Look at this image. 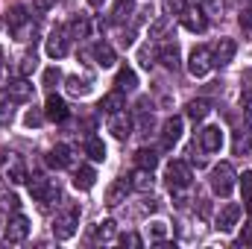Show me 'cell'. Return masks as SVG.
<instances>
[{"mask_svg": "<svg viewBox=\"0 0 252 249\" xmlns=\"http://www.w3.org/2000/svg\"><path fill=\"white\" fill-rule=\"evenodd\" d=\"M76 226H79V205L76 202H67L62 211L53 217V235L59 241H67L76 235Z\"/></svg>", "mask_w": 252, "mask_h": 249, "instance_id": "obj_1", "label": "cell"}, {"mask_svg": "<svg viewBox=\"0 0 252 249\" xmlns=\"http://www.w3.org/2000/svg\"><path fill=\"white\" fill-rule=\"evenodd\" d=\"M235 179H238V173L229 161H220L217 167H211V190L217 196H229L235 190Z\"/></svg>", "mask_w": 252, "mask_h": 249, "instance_id": "obj_2", "label": "cell"}, {"mask_svg": "<svg viewBox=\"0 0 252 249\" xmlns=\"http://www.w3.org/2000/svg\"><path fill=\"white\" fill-rule=\"evenodd\" d=\"M164 176H167V185H170V190H185V187H190V182H193L190 164H185V161H170Z\"/></svg>", "mask_w": 252, "mask_h": 249, "instance_id": "obj_3", "label": "cell"}, {"mask_svg": "<svg viewBox=\"0 0 252 249\" xmlns=\"http://www.w3.org/2000/svg\"><path fill=\"white\" fill-rule=\"evenodd\" d=\"M30 193H32V199L41 202L44 208H47L53 199H59V187L53 185L50 179H44V176H32V179H30Z\"/></svg>", "mask_w": 252, "mask_h": 249, "instance_id": "obj_4", "label": "cell"}, {"mask_svg": "<svg viewBox=\"0 0 252 249\" xmlns=\"http://www.w3.org/2000/svg\"><path fill=\"white\" fill-rule=\"evenodd\" d=\"M214 67V59H211V47H193L190 50V59H188V73L190 76H205L208 70Z\"/></svg>", "mask_w": 252, "mask_h": 249, "instance_id": "obj_5", "label": "cell"}, {"mask_svg": "<svg viewBox=\"0 0 252 249\" xmlns=\"http://www.w3.org/2000/svg\"><path fill=\"white\" fill-rule=\"evenodd\" d=\"M27 235H30V220H27L24 214H15V217L6 223V229H3L6 244H24Z\"/></svg>", "mask_w": 252, "mask_h": 249, "instance_id": "obj_6", "label": "cell"}, {"mask_svg": "<svg viewBox=\"0 0 252 249\" xmlns=\"http://www.w3.org/2000/svg\"><path fill=\"white\" fill-rule=\"evenodd\" d=\"M47 56L50 59H62L67 56V27H56L47 38Z\"/></svg>", "mask_w": 252, "mask_h": 249, "instance_id": "obj_7", "label": "cell"}, {"mask_svg": "<svg viewBox=\"0 0 252 249\" xmlns=\"http://www.w3.org/2000/svg\"><path fill=\"white\" fill-rule=\"evenodd\" d=\"M3 88H6V97H9L12 103H27V100L32 97V85L27 82V76H18V79L6 82Z\"/></svg>", "mask_w": 252, "mask_h": 249, "instance_id": "obj_8", "label": "cell"}, {"mask_svg": "<svg viewBox=\"0 0 252 249\" xmlns=\"http://www.w3.org/2000/svg\"><path fill=\"white\" fill-rule=\"evenodd\" d=\"M223 147V129L220 126H205L199 132V150L202 153H220Z\"/></svg>", "mask_w": 252, "mask_h": 249, "instance_id": "obj_9", "label": "cell"}, {"mask_svg": "<svg viewBox=\"0 0 252 249\" xmlns=\"http://www.w3.org/2000/svg\"><path fill=\"white\" fill-rule=\"evenodd\" d=\"M238 220H241V205H238V202H229V205H223L220 214H217V229H220V232H232V229L238 226Z\"/></svg>", "mask_w": 252, "mask_h": 249, "instance_id": "obj_10", "label": "cell"}, {"mask_svg": "<svg viewBox=\"0 0 252 249\" xmlns=\"http://www.w3.org/2000/svg\"><path fill=\"white\" fill-rule=\"evenodd\" d=\"M67 103H64L62 97H56V94H50L47 97V103H44V118L47 121H53V124H62V121H67Z\"/></svg>", "mask_w": 252, "mask_h": 249, "instance_id": "obj_11", "label": "cell"}, {"mask_svg": "<svg viewBox=\"0 0 252 249\" xmlns=\"http://www.w3.org/2000/svg\"><path fill=\"white\" fill-rule=\"evenodd\" d=\"M47 164H50V167H56V170L70 167V164H73V150H70L67 144H56V147L47 153Z\"/></svg>", "mask_w": 252, "mask_h": 249, "instance_id": "obj_12", "label": "cell"}, {"mask_svg": "<svg viewBox=\"0 0 252 249\" xmlns=\"http://www.w3.org/2000/svg\"><path fill=\"white\" fill-rule=\"evenodd\" d=\"M235 50H238V47H235V41H232V38H220V41H217V47L211 50L214 67H226V64L235 59Z\"/></svg>", "mask_w": 252, "mask_h": 249, "instance_id": "obj_13", "label": "cell"}, {"mask_svg": "<svg viewBox=\"0 0 252 249\" xmlns=\"http://www.w3.org/2000/svg\"><path fill=\"white\" fill-rule=\"evenodd\" d=\"M109 132H112L118 141H126V138L132 135V121H129V115H126V112L109 115Z\"/></svg>", "mask_w": 252, "mask_h": 249, "instance_id": "obj_14", "label": "cell"}, {"mask_svg": "<svg viewBox=\"0 0 252 249\" xmlns=\"http://www.w3.org/2000/svg\"><path fill=\"white\" fill-rule=\"evenodd\" d=\"M182 138V118H167L161 126V147L173 150V144Z\"/></svg>", "mask_w": 252, "mask_h": 249, "instance_id": "obj_15", "label": "cell"}, {"mask_svg": "<svg viewBox=\"0 0 252 249\" xmlns=\"http://www.w3.org/2000/svg\"><path fill=\"white\" fill-rule=\"evenodd\" d=\"M182 27L190 30V32H205L208 18H205L202 9H182Z\"/></svg>", "mask_w": 252, "mask_h": 249, "instance_id": "obj_16", "label": "cell"}, {"mask_svg": "<svg viewBox=\"0 0 252 249\" xmlns=\"http://www.w3.org/2000/svg\"><path fill=\"white\" fill-rule=\"evenodd\" d=\"M158 62L164 64L167 70H179V44H176V41L161 44V50H158Z\"/></svg>", "mask_w": 252, "mask_h": 249, "instance_id": "obj_17", "label": "cell"}, {"mask_svg": "<svg viewBox=\"0 0 252 249\" xmlns=\"http://www.w3.org/2000/svg\"><path fill=\"white\" fill-rule=\"evenodd\" d=\"M100 109L106 112V115H115V112H124L126 109V97L121 88H115L112 94H106L103 100H100Z\"/></svg>", "mask_w": 252, "mask_h": 249, "instance_id": "obj_18", "label": "cell"}, {"mask_svg": "<svg viewBox=\"0 0 252 249\" xmlns=\"http://www.w3.org/2000/svg\"><path fill=\"white\" fill-rule=\"evenodd\" d=\"M91 53H94V59H97V64H100V67H112V64L118 62V56H115V47H112L109 41H97Z\"/></svg>", "mask_w": 252, "mask_h": 249, "instance_id": "obj_19", "label": "cell"}, {"mask_svg": "<svg viewBox=\"0 0 252 249\" xmlns=\"http://www.w3.org/2000/svg\"><path fill=\"white\" fill-rule=\"evenodd\" d=\"M126 193H129V182L126 179H115L109 190H106V205H121L126 199Z\"/></svg>", "mask_w": 252, "mask_h": 249, "instance_id": "obj_20", "label": "cell"}, {"mask_svg": "<svg viewBox=\"0 0 252 249\" xmlns=\"http://www.w3.org/2000/svg\"><path fill=\"white\" fill-rule=\"evenodd\" d=\"M129 187H135V190H141V193L153 190V170H147V167H138V170L129 176Z\"/></svg>", "mask_w": 252, "mask_h": 249, "instance_id": "obj_21", "label": "cell"}, {"mask_svg": "<svg viewBox=\"0 0 252 249\" xmlns=\"http://www.w3.org/2000/svg\"><path fill=\"white\" fill-rule=\"evenodd\" d=\"M97 182V173H94V167H88V164H82L76 173H73V187H79V190H91Z\"/></svg>", "mask_w": 252, "mask_h": 249, "instance_id": "obj_22", "label": "cell"}, {"mask_svg": "<svg viewBox=\"0 0 252 249\" xmlns=\"http://www.w3.org/2000/svg\"><path fill=\"white\" fill-rule=\"evenodd\" d=\"M115 85H118L121 91H135V88H138V76H135V70H132L129 64H124V67L118 70V76H115Z\"/></svg>", "mask_w": 252, "mask_h": 249, "instance_id": "obj_23", "label": "cell"}, {"mask_svg": "<svg viewBox=\"0 0 252 249\" xmlns=\"http://www.w3.org/2000/svg\"><path fill=\"white\" fill-rule=\"evenodd\" d=\"M185 112H188L190 121H202V118L211 112V103H208V100H202V97H199V100H190L188 106H185Z\"/></svg>", "mask_w": 252, "mask_h": 249, "instance_id": "obj_24", "label": "cell"}, {"mask_svg": "<svg viewBox=\"0 0 252 249\" xmlns=\"http://www.w3.org/2000/svg\"><path fill=\"white\" fill-rule=\"evenodd\" d=\"M135 164H138V167H147V170H156V167H158V156H156V150L141 147V150L135 153Z\"/></svg>", "mask_w": 252, "mask_h": 249, "instance_id": "obj_25", "label": "cell"}, {"mask_svg": "<svg viewBox=\"0 0 252 249\" xmlns=\"http://www.w3.org/2000/svg\"><path fill=\"white\" fill-rule=\"evenodd\" d=\"M112 238H115V220L94 223V229H91V241H112Z\"/></svg>", "mask_w": 252, "mask_h": 249, "instance_id": "obj_26", "label": "cell"}, {"mask_svg": "<svg viewBox=\"0 0 252 249\" xmlns=\"http://www.w3.org/2000/svg\"><path fill=\"white\" fill-rule=\"evenodd\" d=\"M6 179H9L12 185H21V182H27V167H24L18 158H12V164L6 167Z\"/></svg>", "mask_w": 252, "mask_h": 249, "instance_id": "obj_27", "label": "cell"}, {"mask_svg": "<svg viewBox=\"0 0 252 249\" xmlns=\"http://www.w3.org/2000/svg\"><path fill=\"white\" fill-rule=\"evenodd\" d=\"M12 35H15L18 41H35V35H38V27H35L32 21H24L18 30H12Z\"/></svg>", "mask_w": 252, "mask_h": 249, "instance_id": "obj_28", "label": "cell"}, {"mask_svg": "<svg viewBox=\"0 0 252 249\" xmlns=\"http://www.w3.org/2000/svg\"><path fill=\"white\" fill-rule=\"evenodd\" d=\"M85 153H88V158H91V161H103V158H106V144H103L100 138H88Z\"/></svg>", "mask_w": 252, "mask_h": 249, "instance_id": "obj_29", "label": "cell"}, {"mask_svg": "<svg viewBox=\"0 0 252 249\" xmlns=\"http://www.w3.org/2000/svg\"><path fill=\"white\" fill-rule=\"evenodd\" d=\"M67 91H70L73 97H85V94L91 91V82H88V79H79V76H67Z\"/></svg>", "mask_w": 252, "mask_h": 249, "instance_id": "obj_30", "label": "cell"}, {"mask_svg": "<svg viewBox=\"0 0 252 249\" xmlns=\"http://www.w3.org/2000/svg\"><path fill=\"white\" fill-rule=\"evenodd\" d=\"M135 9V0H115V9H112V21L115 24H121L126 21V15Z\"/></svg>", "mask_w": 252, "mask_h": 249, "instance_id": "obj_31", "label": "cell"}, {"mask_svg": "<svg viewBox=\"0 0 252 249\" xmlns=\"http://www.w3.org/2000/svg\"><path fill=\"white\" fill-rule=\"evenodd\" d=\"M6 21H9V30H18L24 21H30V15H27L24 6H15V9H9V18Z\"/></svg>", "mask_w": 252, "mask_h": 249, "instance_id": "obj_32", "label": "cell"}, {"mask_svg": "<svg viewBox=\"0 0 252 249\" xmlns=\"http://www.w3.org/2000/svg\"><path fill=\"white\" fill-rule=\"evenodd\" d=\"M67 30H70L73 35L85 38V35H88V30H91V24H88V18H85V15H79V18H73V21H70V27H67Z\"/></svg>", "mask_w": 252, "mask_h": 249, "instance_id": "obj_33", "label": "cell"}, {"mask_svg": "<svg viewBox=\"0 0 252 249\" xmlns=\"http://www.w3.org/2000/svg\"><path fill=\"white\" fill-rule=\"evenodd\" d=\"M199 9L205 12V18H220L223 15V0H202Z\"/></svg>", "mask_w": 252, "mask_h": 249, "instance_id": "obj_34", "label": "cell"}, {"mask_svg": "<svg viewBox=\"0 0 252 249\" xmlns=\"http://www.w3.org/2000/svg\"><path fill=\"white\" fill-rule=\"evenodd\" d=\"M241 179V196H244V202L250 205L252 202V170H247L244 176H238Z\"/></svg>", "mask_w": 252, "mask_h": 249, "instance_id": "obj_35", "label": "cell"}, {"mask_svg": "<svg viewBox=\"0 0 252 249\" xmlns=\"http://www.w3.org/2000/svg\"><path fill=\"white\" fill-rule=\"evenodd\" d=\"M35 67H38V59H35V53H27V56L21 59V67H18V70H21V76H30Z\"/></svg>", "mask_w": 252, "mask_h": 249, "instance_id": "obj_36", "label": "cell"}, {"mask_svg": "<svg viewBox=\"0 0 252 249\" xmlns=\"http://www.w3.org/2000/svg\"><path fill=\"white\" fill-rule=\"evenodd\" d=\"M150 238H153V241H164V238H167V223H161V220L150 223Z\"/></svg>", "mask_w": 252, "mask_h": 249, "instance_id": "obj_37", "label": "cell"}, {"mask_svg": "<svg viewBox=\"0 0 252 249\" xmlns=\"http://www.w3.org/2000/svg\"><path fill=\"white\" fill-rule=\"evenodd\" d=\"M161 6H164V15H170V18H173V15H182V9H185V0H164Z\"/></svg>", "mask_w": 252, "mask_h": 249, "instance_id": "obj_38", "label": "cell"}, {"mask_svg": "<svg viewBox=\"0 0 252 249\" xmlns=\"http://www.w3.org/2000/svg\"><path fill=\"white\" fill-rule=\"evenodd\" d=\"M167 24H170V15H164V18H158L153 27H150V38H158L164 30H167Z\"/></svg>", "mask_w": 252, "mask_h": 249, "instance_id": "obj_39", "label": "cell"}, {"mask_svg": "<svg viewBox=\"0 0 252 249\" xmlns=\"http://www.w3.org/2000/svg\"><path fill=\"white\" fill-rule=\"evenodd\" d=\"M59 79H62L59 67H47V70H44V85H47V88H53V85H56Z\"/></svg>", "mask_w": 252, "mask_h": 249, "instance_id": "obj_40", "label": "cell"}, {"mask_svg": "<svg viewBox=\"0 0 252 249\" xmlns=\"http://www.w3.org/2000/svg\"><path fill=\"white\" fill-rule=\"evenodd\" d=\"M238 244H241V247H252V217L247 220V226H244V232H241Z\"/></svg>", "mask_w": 252, "mask_h": 249, "instance_id": "obj_41", "label": "cell"}, {"mask_svg": "<svg viewBox=\"0 0 252 249\" xmlns=\"http://www.w3.org/2000/svg\"><path fill=\"white\" fill-rule=\"evenodd\" d=\"M238 24H241V30H244V32H252V9H244V12H241Z\"/></svg>", "mask_w": 252, "mask_h": 249, "instance_id": "obj_42", "label": "cell"}, {"mask_svg": "<svg viewBox=\"0 0 252 249\" xmlns=\"http://www.w3.org/2000/svg\"><path fill=\"white\" fill-rule=\"evenodd\" d=\"M41 121H44V115H41V112H35V109H30V112H27V118H24V124H27V126H38Z\"/></svg>", "mask_w": 252, "mask_h": 249, "instance_id": "obj_43", "label": "cell"}, {"mask_svg": "<svg viewBox=\"0 0 252 249\" xmlns=\"http://www.w3.org/2000/svg\"><path fill=\"white\" fill-rule=\"evenodd\" d=\"M247 150H252L250 141H247L244 135H238V138H235V153H247Z\"/></svg>", "mask_w": 252, "mask_h": 249, "instance_id": "obj_44", "label": "cell"}, {"mask_svg": "<svg viewBox=\"0 0 252 249\" xmlns=\"http://www.w3.org/2000/svg\"><path fill=\"white\" fill-rule=\"evenodd\" d=\"M141 244H144V241H141V238H138L135 232H129V235H124V247H141Z\"/></svg>", "mask_w": 252, "mask_h": 249, "instance_id": "obj_45", "label": "cell"}, {"mask_svg": "<svg viewBox=\"0 0 252 249\" xmlns=\"http://www.w3.org/2000/svg\"><path fill=\"white\" fill-rule=\"evenodd\" d=\"M244 124H247V129H252V100H247V109H244Z\"/></svg>", "mask_w": 252, "mask_h": 249, "instance_id": "obj_46", "label": "cell"}, {"mask_svg": "<svg viewBox=\"0 0 252 249\" xmlns=\"http://www.w3.org/2000/svg\"><path fill=\"white\" fill-rule=\"evenodd\" d=\"M53 3H56V0H35V9H38V12H47Z\"/></svg>", "mask_w": 252, "mask_h": 249, "instance_id": "obj_47", "label": "cell"}, {"mask_svg": "<svg viewBox=\"0 0 252 249\" xmlns=\"http://www.w3.org/2000/svg\"><path fill=\"white\" fill-rule=\"evenodd\" d=\"M100 3H103V0H91V6H100Z\"/></svg>", "mask_w": 252, "mask_h": 249, "instance_id": "obj_48", "label": "cell"}, {"mask_svg": "<svg viewBox=\"0 0 252 249\" xmlns=\"http://www.w3.org/2000/svg\"><path fill=\"white\" fill-rule=\"evenodd\" d=\"M0 59H3V50H0Z\"/></svg>", "mask_w": 252, "mask_h": 249, "instance_id": "obj_49", "label": "cell"}]
</instances>
